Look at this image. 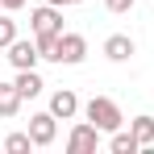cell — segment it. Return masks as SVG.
<instances>
[{
	"mask_svg": "<svg viewBox=\"0 0 154 154\" xmlns=\"http://www.w3.org/2000/svg\"><path fill=\"white\" fill-rule=\"evenodd\" d=\"M83 117L92 121V125L100 129V133H117V129L125 125V117H121V108L108 100V96H92L88 108H83Z\"/></svg>",
	"mask_w": 154,
	"mask_h": 154,
	"instance_id": "cell-1",
	"label": "cell"
},
{
	"mask_svg": "<svg viewBox=\"0 0 154 154\" xmlns=\"http://www.w3.org/2000/svg\"><path fill=\"white\" fill-rule=\"evenodd\" d=\"M29 29H33V38H38V33H63V8H58V4L33 8V13H29Z\"/></svg>",
	"mask_w": 154,
	"mask_h": 154,
	"instance_id": "cell-2",
	"label": "cell"
},
{
	"mask_svg": "<svg viewBox=\"0 0 154 154\" xmlns=\"http://www.w3.org/2000/svg\"><path fill=\"white\" fill-rule=\"evenodd\" d=\"M96 146H100V129L92 121H79L71 129V137H67V150L71 154H96Z\"/></svg>",
	"mask_w": 154,
	"mask_h": 154,
	"instance_id": "cell-3",
	"label": "cell"
},
{
	"mask_svg": "<svg viewBox=\"0 0 154 154\" xmlns=\"http://www.w3.org/2000/svg\"><path fill=\"white\" fill-rule=\"evenodd\" d=\"M88 58V38L83 33H58V63H67V67H75V63H83Z\"/></svg>",
	"mask_w": 154,
	"mask_h": 154,
	"instance_id": "cell-4",
	"label": "cell"
},
{
	"mask_svg": "<svg viewBox=\"0 0 154 154\" xmlns=\"http://www.w3.org/2000/svg\"><path fill=\"white\" fill-rule=\"evenodd\" d=\"M29 137H33V146H50L58 137V117L54 112H33L29 117Z\"/></svg>",
	"mask_w": 154,
	"mask_h": 154,
	"instance_id": "cell-5",
	"label": "cell"
},
{
	"mask_svg": "<svg viewBox=\"0 0 154 154\" xmlns=\"http://www.w3.org/2000/svg\"><path fill=\"white\" fill-rule=\"evenodd\" d=\"M38 58H42L38 42H21V38H17V42L8 46V63H13L17 71H33V67H38Z\"/></svg>",
	"mask_w": 154,
	"mask_h": 154,
	"instance_id": "cell-6",
	"label": "cell"
},
{
	"mask_svg": "<svg viewBox=\"0 0 154 154\" xmlns=\"http://www.w3.org/2000/svg\"><path fill=\"white\" fill-rule=\"evenodd\" d=\"M133 50H137V46H133L129 33H112V38L104 42V58H108V63H129Z\"/></svg>",
	"mask_w": 154,
	"mask_h": 154,
	"instance_id": "cell-7",
	"label": "cell"
},
{
	"mask_svg": "<svg viewBox=\"0 0 154 154\" xmlns=\"http://www.w3.org/2000/svg\"><path fill=\"white\" fill-rule=\"evenodd\" d=\"M50 112L58 117V121H71V117L79 112V96L71 92V88H58V92L50 96Z\"/></svg>",
	"mask_w": 154,
	"mask_h": 154,
	"instance_id": "cell-8",
	"label": "cell"
},
{
	"mask_svg": "<svg viewBox=\"0 0 154 154\" xmlns=\"http://www.w3.org/2000/svg\"><path fill=\"white\" fill-rule=\"evenodd\" d=\"M21 104H25V96L17 92V83H0V117L4 121H13L21 112Z\"/></svg>",
	"mask_w": 154,
	"mask_h": 154,
	"instance_id": "cell-9",
	"label": "cell"
},
{
	"mask_svg": "<svg viewBox=\"0 0 154 154\" xmlns=\"http://www.w3.org/2000/svg\"><path fill=\"white\" fill-rule=\"evenodd\" d=\"M108 150L112 154H137L142 150V142H137V133H133V129H117V133H112V142H108Z\"/></svg>",
	"mask_w": 154,
	"mask_h": 154,
	"instance_id": "cell-10",
	"label": "cell"
},
{
	"mask_svg": "<svg viewBox=\"0 0 154 154\" xmlns=\"http://www.w3.org/2000/svg\"><path fill=\"white\" fill-rule=\"evenodd\" d=\"M42 88H46V83H42V75H38V71H17V92H21L25 100L42 96Z\"/></svg>",
	"mask_w": 154,
	"mask_h": 154,
	"instance_id": "cell-11",
	"label": "cell"
},
{
	"mask_svg": "<svg viewBox=\"0 0 154 154\" xmlns=\"http://www.w3.org/2000/svg\"><path fill=\"white\" fill-rule=\"evenodd\" d=\"M133 133H137V142H142V150H146V146H154V117H146V112H142V117H133Z\"/></svg>",
	"mask_w": 154,
	"mask_h": 154,
	"instance_id": "cell-12",
	"label": "cell"
},
{
	"mask_svg": "<svg viewBox=\"0 0 154 154\" xmlns=\"http://www.w3.org/2000/svg\"><path fill=\"white\" fill-rule=\"evenodd\" d=\"M33 42H38V50H42V58H50V63H58V33H38Z\"/></svg>",
	"mask_w": 154,
	"mask_h": 154,
	"instance_id": "cell-13",
	"label": "cell"
},
{
	"mask_svg": "<svg viewBox=\"0 0 154 154\" xmlns=\"http://www.w3.org/2000/svg\"><path fill=\"white\" fill-rule=\"evenodd\" d=\"M29 146H33L29 133H8V137H4V150H8V154H25Z\"/></svg>",
	"mask_w": 154,
	"mask_h": 154,
	"instance_id": "cell-14",
	"label": "cell"
},
{
	"mask_svg": "<svg viewBox=\"0 0 154 154\" xmlns=\"http://www.w3.org/2000/svg\"><path fill=\"white\" fill-rule=\"evenodd\" d=\"M17 42V21L13 17H0V50H8Z\"/></svg>",
	"mask_w": 154,
	"mask_h": 154,
	"instance_id": "cell-15",
	"label": "cell"
},
{
	"mask_svg": "<svg viewBox=\"0 0 154 154\" xmlns=\"http://www.w3.org/2000/svg\"><path fill=\"white\" fill-rule=\"evenodd\" d=\"M133 4H137V0H104V8H108V13H129Z\"/></svg>",
	"mask_w": 154,
	"mask_h": 154,
	"instance_id": "cell-16",
	"label": "cell"
},
{
	"mask_svg": "<svg viewBox=\"0 0 154 154\" xmlns=\"http://www.w3.org/2000/svg\"><path fill=\"white\" fill-rule=\"evenodd\" d=\"M29 0H0V8H8V13H17V8H25Z\"/></svg>",
	"mask_w": 154,
	"mask_h": 154,
	"instance_id": "cell-17",
	"label": "cell"
},
{
	"mask_svg": "<svg viewBox=\"0 0 154 154\" xmlns=\"http://www.w3.org/2000/svg\"><path fill=\"white\" fill-rule=\"evenodd\" d=\"M46 4H58V8H67V4H79V0H46Z\"/></svg>",
	"mask_w": 154,
	"mask_h": 154,
	"instance_id": "cell-18",
	"label": "cell"
}]
</instances>
